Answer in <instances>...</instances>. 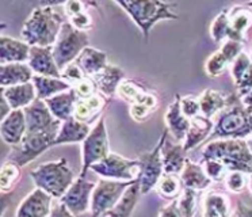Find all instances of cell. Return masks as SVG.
I'll list each match as a JSON object with an SVG mask.
<instances>
[{"instance_id":"83f0119b","label":"cell","mask_w":252,"mask_h":217,"mask_svg":"<svg viewBox=\"0 0 252 217\" xmlns=\"http://www.w3.org/2000/svg\"><path fill=\"white\" fill-rule=\"evenodd\" d=\"M230 30L233 33L235 41L246 42L247 32L252 26V8L248 5H233L228 8Z\"/></svg>"},{"instance_id":"d590c367","label":"cell","mask_w":252,"mask_h":217,"mask_svg":"<svg viewBox=\"0 0 252 217\" xmlns=\"http://www.w3.org/2000/svg\"><path fill=\"white\" fill-rule=\"evenodd\" d=\"M155 190L158 194L167 201H175L181 195L183 186H182L181 177L175 174H163L159 179Z\"/></svg>"},{"instance_id":"836d02e7","label":"cell","mask_w":252,"mask_h":217,"mask_svg":"<svg viewBox=\"0 0 252 217\" xmlns=\"http://www.w3.org/2000/svg\"><path fill=\"white\" fill-rule=\"evenodd\" d=\"M32 83L35 87L37 92V99L45 101L48 98H52L61 94V92L71 90L72 86L66 83L61 77H49V76H37L34 75L32 79Z\"/></svg>"},{"instance_id":"ba28073f","label":"cell","mask_w":252,"mask_h":217,"mask_svg":"<svg viewBox=\"0 0 252 217\" xmlns=\"http://www.w3.org/2000/svg\"><path fill=\"white\" fill-rule=\"evenodd\" d=\"M59 129L44 130V132H26L22 141L17 146H12L8 160L22 168L35 160L45 151L53 146Z\"/></svg>"},{"instance_id":"db71d44e","label":"cell","mask_w":252,"mask_h":217,"mask_svg":"<svg viewBox=\"0 0 252 217\" xmlns=\"http://www.w3.org/2000/svg\"><path fill=\"white\" fill-rule=\"evenodd\" d=\"M10 113H11V108L7 102L6 97H4V88H0V122Z\"/></svg>"},{"instance_id":"6125c7cd","label":"cell","mask_w":252,"mask_h":217,"mask_svg":"<svg viewBox=\"0 0 252 217\" xmlns=\"http://www.w3.org/2000/svg\"><path fill=\"white\" fill-rule=\"evenodd\" d=\"M248 56H250V60H251V63H252V52L250 54H248Z\"/></svg>"},{"instance_id":"f546056e","label":"cell","mask_w":252,"mask_h":217,"mask_svg":"<svg viewBox=\"0 0 252 217\" xmlns=\"http://www.w3.org/2000/svg\"><path fill=\"white\" fill-rule=\"evenodd\" d=\"M76 102L77 97L73 91V88L45 99V103H46L52 115L60 122H64L68 118L73 117V110H75Z\"/></svg>"},{"instance_id":"9f6ffc18","label":"cell","mask_w":252,"mask_h":217,"mask_svg":"<svg viewBox=\"0 0 252 217\" xmlns=\"http://www.w3.org/2000/svg\"><path fill=\"white\" fill-rule=\"evenodd\" d=\"M240 102L248 113H252V90L247 95L240 98Z\"/></svg>"},{"instance_id":"f6af8a7d","label":"cell","mask_w":252,"mask_h":217,"mask_svg":"<svg viewBox=\"0 0 252 217\" xmlns=\"http://www.w3.org/2000/svg\"><path fill=\"white\" fill-rule=\"evenodd\" d=\"M68 22H69L75 29L80 30V32L87 33L88 30H91L94 27V19L93 16H91V14L88 12V10H84L82 11V12H79L77 15L72 16V18L68 19Z\"/></svg>"},{"instance_id":"f1b7e54d","label":"cell","mask_w":252,"mask_h":217,"mask_svg":"<svg viewBox=\"0 0 252 217\" xmlns=\"http://www.w3.org/2000/svg\"><path fill=\"white\" fill-rule=\"evenodd\" d=\"M76 65L87 77H94L103 70L107 63V53L88 45L75 60Z\"/></svg>"},{"instance_id":"7a4b0ae2","label":"cell","mask_w":252,"mask_h":217,"mask_svg":"<svg viewBox=\"0 0 252 217\" xmlns=\"http://www.w3.org/2000/svg\"><path fill=\"white\" fill-rule=\"evenodd\" d=\"M115 4L120 5L125 11L134 25L138 26L144 36V39L148 41L149 33L156 23L160 21H176L179 15L174 11L175 4L160 1V0H117Z\"/></svg>"},{"instance_id":"5bb4252c","label":"cell","mask_w":252,"mask_h":217,"mask_svg":"<svg viewBox=\"0 0 252 217\" xmlns=\"http://www.w3.org/2000/svg\"><path fill=\"white\" fill-rule=\"evenodd\" d=\"M115 95L129 105L140 103V105H147L155 110H158L159 108V99L154 92H151L147 87L132 79H124L121 81Z\"/></svg>"},{"instance_id":"6da1fadb","label":"cell","mask_w":252,"mask_h":217,"mask_svg":"<svg viewBox=\"0 0 252 217\" xmlns=\"http://www.w3.org/2000/svg\"><path fill=\"white\" fill-rule=\"evenodd\" d=\"M65 22L63 4L44 3L37 5L23 23L22 41L30 46L52 48Z\"/></svg>"},{"instance_id":"e0dca14e","label":"cell","mask_w":252,"mask_h":217,"mask_svg":"<svg viewBox=\"0 0 252 217\" xmlns=\"http://www.w3.org/2000/svg\"><path fill=\"white\" fill-rule=\"evenodd\" d=\"M28 132L23 110H11V113L0 122V137L4 144L17 146Z\"/></svg>"},{"instance_id":"74e56055","label":"cell","mask_w":252,"mask_h":217,"mask_svg":"<svg viewBox=\"0 0 252 217\" xmlns=\"http://www.w3.org/2000/svg\"><path fill=\"white\" fill-rule=\"evenodd\" d=\"M176 204L183 217H195L198 211V193L194 190H182L181 195L176 198Z\"/></svg>"},{"instance_id":"ee69618b","label":"cell","mask_w":252,"mask_h":217,"mask_svg":"<svg viewBox=\"0 0 252 217\" xmlns=\"http://www.w3.org/2000/svg\"><path fill=\"white\" fill-rule=\"evenodd\" d=\"M73 88V91L76 94L77 99H83V98H88L94 95V94H96L98 92V88L95 86V83L91 77H83L82 80L76 83L75 86L72 87Z\"/></svg>"},{"instance_id":"4fadbf2b","label":"cell","mask_w":252,"mask_h":217,"mask_svg":"<svg viewBox=\"0 0 252 217\" xmlns=\"http://www.w3.org/2000/svg\"><path fill=\"white\" fill-rule=\"evenodd\" d=\"M28 132H44L50 129H60V121L52 115L45 101L35 99L30 106L23 108Z\"/></svg>"},{"instance_id":"277c9868","label":"cell","mask_w":252,"mask_h":217,"mask_svg":"<svg viewBox=\"0 0 252 217\" xmlns=\"http://www.w3.org/2000/svg\"><path fill=\"white\" fill-rule=\"evenodd\" d=\"M30 177L35 187L44 190L45 193L60 200L66 190L75 181V174L65 157H61L55 162H46L32 170Z\"/></svg>"},{"instance_id":"484cf974","label":"cell","mask_w":252,"mask_h":217,"mask_svg":"<svg viewBox=\"0 0 252 217\" xmlns=\"http://www.w3.org/2000/svg\"><path fill=\"white\" fill-rule=\"evenodd\" d=\"M213 121L208 117L198 115L190 121V128L187 130V135L183 140V148L187 152L191 151L198 145H201L203 141H206L213 132Z\"/></svg>"},{"instance_id":"816d5d0a","label":"cell","mask_w":252,"mask_h":217,"mask_svg":"<svg viewBox=\"0 0 252 217\" xmlns=\"http://www.w3.org/2000/svg\"><path fill=\"white\" fill-rule=\"evenodd\" d=\"M48 217H77L72 213L68 208H66L63 202H57L55 205L52 206V211H50L49 216Z\"/></svg>"},{"instance_id":"44dd1931","label":"cell","mask_w":252,"mask_h":217,"mask_svg":"<svg viewBox=\"0 0 252 217\" xmlns=\"http://www.w3.org/2000/svg\"><path fill=\"white\" fill-rule=\"evenodd\" d=\"M202 217H229L233 212L229 195L220 190H209L202 198Z\"/></svg>"},{"instance_id":"4316f807","label":"cell","mask_w":252,"mask_h":217,"mask_svg":"<svg viewBox=\"0 0 252 217\" xmlns=\"http://www.w3.org/2000/svg\"><path fill=\"white\" fill-rule=\"evenodd\" d=\"M179 177H181L182 186L185 189L194 190L197 193L205 191L210 187V184L213 183L205 173L202 164L191 162V160H187Z\"/></svg>"},{"instance_id":"9a60e30c","label":"cell","mask_w":252,"mask_h":217,"mask_svg":"<svg viewBox=\"0 0 252 217\" xmlns=\"http://www.w3.org/2000/svg\"><path fill=\"white\" fill-rule=\"evenodd\" d=\"M53 206V198L44 190L35 189L19 204L15 217H48Z\"/></svg>"},{"instance_id":"91938a15","label":"cell","mask_w":252,"mask_h":217,"mask_svg":"<svg viewBox=\"0 0 252 217\" xmlns=\"http://www.w3.org/2000/svg\"><path fill=\"white\" fill-rule=\"evenodd\" d=\"M7 29V23H4V22H0V33L4 32Z\"/></svg>"},{"instance_id":"f5cc1de1","label":"cell","mask_w":252,"mask_h":217,"mask_svg":"<svg viewBox=\"0 0 252 217\" xmlns=\"http://www.w3.org/2000/svg\"><path fill=\"white\" fill-rule=\"evenodd\" d=\"M229 217H252V206L247 205L243 201H237V205Z\"/></svg>"},{"instance_id":"b9f144b4","label":"cell","mask_w":252,"mask_h":217,"mask_svg":"<svg viewBox=\"0 0 252 217\" xmlns=\"http://www.w3.org/2000/svg\"><path fill=\"white\" fill-rule=\"evenodd\" d=\"M250 65H251V60H250V56L246 52L239 54L235 61L230 64V75H232V79L235 81V86L241 80V77L248 71Z\"/></svg>"},{"instance_id":"8fae6325","label":"cell","mask_w":252,"mask_h":217,"mask_svg":"<svg viewBox=\"0 0 252 217\" xmlns=\"http://www.w3.org/2000/svg\"><path fill=\"white\" fill-rule=\"evenodd\" d=\"M137 181V179H136ZM136 181L122 182V181H110V179H99L95 183L93 194H91V206L90 217H98L122 198L126 190L129 189Z\"/></svg>"},{"instance_id":"681fc988","label":"cell","mask_w":252,"mask_h":217,"mask_svg":"<svg viewBox=\"0 0 252 217\" xmlns=\"http://www.w3.org/2000/svg\"><path fill=\"white\" fill-rule=\"evenodd\" d=\"M236 88H237V97L240 98L247 95L252 90V63L244 76L241 77V80L236 84Z\"/></svg>"},{"instance_id":"ffe728a7","label":"cell","mask_w":252,"mask_h":217,"mask_svg":"<svg viewBox=\"0 0 252 217\" xmlns=\"http://www.w3.org/2000/svg\"><path fill=\"white\" fill-rule=\"evenodd\" d=\"M91 79H93L95 86L98 88V92H100L106 98L111 99L115 95L121 81L126 79V73L125 71L118 65L107 64L103 70L99 72L98 75L94 76Z\"/></svg>"},{"instance_id":"7bdbcfd3","label":"cell","mask_w":252,"mask_h":217,"mask_svg":"<svg viewBox=\"0 0 252 217\" xmlns=\"http://www.w3.org/2000/svg\"><path fill=\"white\" fill-rule=\"evenodd\" d=\"M181 110L183 115L190 121L198 117V115H201V108H199L198 97H194V95L181 97Z\"/></svg>"},{"instance_id":"9c48e42d","label":"cell","mask_w":252,"mask_h":217,"mask_svg":"<svg viewBox=\"0 0 252 217\" xmlns=\"http://www.w3.org/2000/svg\"><path fill=\"white\" fill-rule=\"evenodd\" d=\"M168 132L167 129L161 133L158 144L149 152H145L144 155L138 157V164H140V173H138V186L141 194H148L156 187L159 179L163 177L164 170H163V160H161V146L167 139Z\"/></svg>"},{"instance_id":"1f68e13d","label":"cell","mask_w":252,"mask_h":217,"mask_svg":"<svg viewBox=\"0 0 252 217\" xmlns=\"http://www.w3.org/2000/svg\"><path fill=\"white\" fill-rule=\"evenodd\" d=\"M141 195L143 194L140 191V186L136 181L129 189L126 190L122 198L113 208H110L109 211H106L98 217H130L136 209Z\"/></svg>"},{"instance_id":"603a6c76","label":"cell","mask_w":252,"mask_h":217,"mask_svg":"<svg viewBox=\"0 0 252 217\" xmlns=\"http://www.w3.org/2000/svg\"><path fill=\"white\" fill-rule=\"evenodd\" d=\"M30 45L17 38L0 36V64L28 63Z\"/></svg>"},{"instance_id":"2e32d148","label":"cell","mask_w":252,"mask_h":217,"mask_svg":"<svg viewBox=\"0 0 252 217\" xmlns=\"http://www.w3.org/2000/svg\"><path fill=\"white\" fill-rule=\"evenodd\" d=\"M28 65L34 75L61 77V71L56 64L52 48L30 46Z\"/></svg>"},{"instance_id":"ac0fdd59","label":"cell","mask_w":252,"mask_h":217,"mask_svg":"<svg viewBox=\"0 0 252 217\" xmlns=\"http://www.w3.org/2000/svg\"><path fill=\"white\" fill-rule=\"evenodd\" d=\"M109 102V98L102 95L100 92H96L88 98L77 99L75 110H73V118H76L83 124L90 125L94 119L100 117L99 114L103 111Z\"/></svg>"},{"instance_id":"30bf717a","label":"cell","mask_w":252,"mask_h":217,"mask_svg":"<svg viewBox=\"0 0 252 217\" xmlns=\"http://www.w3.org/2000/svg\"><path fill=\"white\" fill-rule=\"evenodd\" d=\"M90 170L102 179L130 182L138 178L140 164L138 160L127 159L118 153L110 152L107 156L96 164H94Z\"/></svg>"},{"instance_id":"d6986e66","label":"cell","mask_w":252,"mask_h":217,"mask_svg":"<svg viewBox=\"0 0 252 217\" xmlns=\"http://www.w3.org/2000/svg\"><path fill=\"white\" fill-rule=\"evenodd\" d=\"M199 108H201V115L213 118L214 115L220 111H224L225 108H229L230 105L236 102L233 95H228L224 92L214 90V88H206L202 94L198 97Z\"/></svg>"},{"instance_id":"c3c4849f","label":"cell","mask_w":252,"mask_h":217,"mask_svg":"<svg viewBox=\"0 0 252 217\" xmlns=\"http://www.w3.org/2000/svg\"><path fill=\"white\" fill-rule=\"evenodd\" d=\"M156 110L152 108H149L147 105H140V103H136V105H130V108H129V114L136 122H144L155 113Z\"/></svg>"},{"instance_id":"ab89813d","label":"cell","mask_w":252,"mask_h":217,"mask_svg":"<svg viewBox=\"0 0 252 217\" xmlns=\"http://www.w3.org/2000/svg\"><path fill=\"white\" fill-rule=\"evenodd\" d=\"M224 183L230 193L240 194L246 190V187H248V174L241 171H229L225 177Z\"/></svg>"},{"instance_id":"bcb514c9","label":"cell","mask_w":252,"mask_h":217,"mask_svg":"<svg viewBox=\"0 0 252 217\" xmlns=\"http://www.w3.org/2000/svg\"><path fill=\"white\" fill-rule=\"evenodd\" d=\"M243 48H244V43L243 42L233 41V39H228V41H225V42L221 45L220 52L224 54L225 57H226V60H228L230 64H232V63L236 60V57L244 52Z\"/></svg>"},{"instance_id":"60d3db41","label":"cell","mask_w":252,"mask_h":217,"mask_svg":"<svg viewBox=\"0 0 252 217\" xmlns=\"http://www.w3.org/2000/svg\"><path fill=\"white\" fill-rule=\"evenodd\" d=\"M201 164L212 182H224L226 174L229 173L224 164L217 160H201Z\"/></svg>"},{"instance_id":"d4e9b609","label":"cell","mask_w":252,"mask_h":217,"mask_svg":"<svg viewBox=\"0 0 252 217\" xmlns=\"http://www.w3.org/2000/svg\"><path fill=\"white\" fill-rule=\"evenodd\" d=\"M90 125L83 124L76 118H68L64 122H61L59 133L56 136L53 146L57 145H66V144H82L84 139L90 133Z\"/></svg>"},{"instance_id":"6f0895ef","label":"cell","mask_w":252,"mask_h":217,"mask_svg":"<svg viewBox=\"0 0 252 217\" xmlns=\"http://www.w3.org/2000/svg\"><path fill=\"white\" fill-rule=\"evenodd\" d=\"M248 189H250V191H251L252 194V173L248 174Z\"/></svg>"},{"instance_id":"7402d4cb","label":"cell","mask_w":252,"mask_h":217,"mask_svg":"<svg viewBox=\"0 0 252 217\" xmlns=\"http://www.w3.org/2000/svg\"><path fill=\"white\" fill-rule=\"evenodd\" d=\"M161 160H163V170L164 174H175L179 175L187 159V151L183 148L182 143H170L168 136L161 146Z\"/></svg>"},{"instance_id":"4dcf8cb0","label":"cell","mask_w":252,"mask_h":217,"mask_svg":"<svg viewBox=\"0 0 252 217\" xmlns=\"http://www.w3.org/2000/svg\"><path fill=\"white\" fill-rule=\"evenodd\" d=\"M34 73L29 68L28 63L0 64V88L25 84L33 79Z\"/></svg>"},{"instance_id":"e575fe53","label":"cell","mask_w":252,"mask_h":217,"mask_svg":"<svg viewBox=\"0 0 252 217\" xmlns=\"http://www.w3.org/2000/svg\"><path fill=\"white\" fill-rule=\"evenodd\" d=\"M22 178L21 167L6 160L0 166V194H11Z\"/></svg>"},{"instance_id":"f907efd6","label":"cell","mask_w":252,"mask_h":217,"mask_svg":"<svg viewBox=\"0 0 252 217\" xmlns=\"http://www.w3.org/2000/svg\"><path fill=\"white\" fill-rule=\"evenodd\" d=\"M158 217H183L182 216L181 211L178 208V204L175 201H170L165 206H163L159 212V216Z\"/></svg>"},{"instance_id":"5b68a950","label":"cell","mask_w":252,"mask_h":217,"mask_svg":"<svg viewBox=\"0 0 252 217\" xmlns=\"http://www.w3.org/2000/svg\"><path fill=\"white\" fill-rule=\"evenodd\" d=\"M252 136V113H248L241 102H235L220 114L208 141L219 139L247 140Z\"/></svg>"},{"instance_id":"cb8c5ba5","label":"cell","mask_w":252,"mask_h":217,"mask_svg":"<svg viewBox=\"0 0 252 217\" xmlns=\"http://www.w3.org/2000/svg\"><path fill=\"white\" fill-rule=\"evenodd\" d=\"M167 132L175 139L178 143H183L190 128V119H187L181 110V97L175 95L174 102L171 103L164 115Z\"/></svg>"},{"instance_id":"680465c9","label":"cell","mask_w":252,"mask_h":217,"mask_svg":"<svg viewBox=\"0 0 252 217\" xmlns=\"http://www.w3.org/2000/svg\"><path fill=\"white\" fill-rule=\"evenodd\" d=\"M247 144H248V148H250V151H251L252 153V136H250L248 139H247Z\"/></svg>"},{"instance_id":"d6a6232c","label":"cell","mask_w":252,"mask_h":217,"mask_svg":"<svg viewBox=\"0 0 252 217\" xmlns=\"http://www.w3.org/2000/svg\"><path fill=\"white\" fill-rule=\"evenodd\" d=\"M4 97L11 110H23L37 99L35 87L32 81L4 88Z\"/></svg>"},{"instance_id":"8d00e7d4","label":"cell","mask_w":252,"mask_h":217,"mask_svg":"<svg viewBox=\"0 0 252 217\" xmlns=\"http://www.w3.org/2000/svg\"><path fill=\"white\" fill-rule=\"evenodd\" d=\"M209 32H210L212 39L216 41V42H225L228 39H233L235 41L233 33L230 30L229 19H228V8L221 10L216 15V18L212 21Z\"/></svg>"},{"instance_id":"7dc6e473","label":"cell","mask_w":252,"mask_h":217,"mask_svg":"<svg viewBox=\"0 0 252 217\" xmlns=\"http://www.w3.org/2000/svg\"><path fill=\"white\" fill-rule=\"evenodd\" d=\"M83 77H86V75L83 73L82 70L77 67L75 61L71 63V64H68L61 70V79H64L66 83H69L72 87L82 80Z\"/></svg>"},{"instance_id":"f35d334b","label":"cell","mask_w":252,"mask_h":217,"mask_svg":"<svg viewBox=\"0 0 252 217\" xmlns=\"http://www.w3.org/2000/svg\"><path fill=\"white\" fill-rule=\"evenodd\" d=\"M228 67H230V63L226 60L224 54L220 52V49L217 52L210 54L205 61V72L212 79L220 77L225 71L228 70Z\"/></svg>"},{"instance_id":"11a10c76","label":"cell","mask_w":252,"mask_h":217,"mask_svg":"<svg viewBox=\"0 0 252 217\" xmlns=\"http://www.w3.org/2000/svg\"><path fill=\"white\" fill-rule=\"evenodd\" d=\"M10 204H11V194H0V217L4 216Z\"/></svg>"},{"instance_id":"52a82bcc","label":"cell","mask_w":252,"mask_h":217,"mask_svg":"<svg viewBox=\"0 0 252 217\" xmlns=\"http://www.w3.org/2000/svg\"><path fill=\"white\" fill-rule=\"evenodd\" d=\"M88 42L90 39L87 33L77 30L66 21L61 27L55 45L52 46V53L59 70L61 71L64 67L73 63L83 49L87 48Z\"/></svg>"},{"instance_id":"94428289","label":"cell","mask_w":252,"mask_h":217,"mask_svg":"<svg viewBox=\"0 0 252 217\" xmlns=\"http://www.w3.org/2000/svg\"><path fill=\"white\" fill-rule=\"evenodd\" d=\"M247 5H248V7H251V8H252V1H250V3H247Z\"/></svg>"},{"instance_id":"3957f363","label":"cell","mask_w":252,"mask_h":217,"mask_svg":"<svg viewBox=\"0 0 252 217\" xmlns=\"http://www.w3.org/2000/svg\"><path fill=\"white\" fill-rule=\"evenodd\" d=\"M201 160H217L222 163L228 171L252 173V153L247 141L240 139H219L209 141L203 146Z\"/></svg>"},{"instance_id":"7c38bea8","label":"cell","mask_w":252,"mask_h":217,"mask_svg":"<svg viewBox=\"0 0 252 217\" xmlns=\"http://www.w3.org/2000/svg\"><path fill=\"white\" fill-rule=\"evenodd\" d=\"M95 183L87 178L77 177L73 183L66 190V193L60 200L75 216H82L90 211L91 206V194H93Z\"/></svg>"},{"instance_id":"8992f818","label":"cell","mask_w":252,"mask_h":217,"mask_svg":"<svg viewBox=\"0 0 252 217\" xmlns=\"http://www.w3.org/2000/svg\"><path fill=\"white\" fill-rule=\"evenodd\" d=\"M110 153V143L106 117L100 115L82 143V170L79 177L86 178L90 168Z\"/></svg>"}]
</instances>
